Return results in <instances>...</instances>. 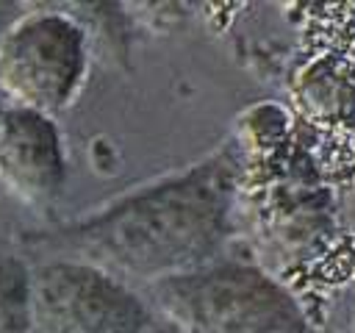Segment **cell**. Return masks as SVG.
Returning a JSON list of instances; mask_svg holds the SVG:
<instances>
[{"label":"cell","instance_id":"5b68a950","mask_svg":"<svg viewBox=\"0 0 355 333\" xmlns=\"http://www.w3.org/2000/svg\"><path fill=\"white\" fill-rule=\"evenodd\" d=\"M67 183V147L55 117L3 105L0 111V189L17 203L47 208Z\"/></svg>","mask_w":355,"mask_h":333},{"label":"cell","instance_id":"8992f818","mask_svg":"<svg viewBox=\"0 0 355 333\" xmlns=\"http://www.w3.org/2000/svg\"><path fill=\"white\" fill-rule=\"evenodd\" d=\"M0 333H31V264L0 253Z\"/></svg>","mask_w":355,"mask_h":333},{"label":"cell","instance_id":"3957f363","mask_svg":"<svg viewBox=\"0 0 355 333\" xmlns=\"http://www.w3.org/2000/svg\"><path fill=\"white\" fill-rule=\"evenodd\" d=\"M89 72L86 25L64 8L19 11L0 31V103L47 117L78 97Z\"/></svg>","mask_w":355,"mask_h":333},{"label":"cell","instance_id":"52a82bcc","mask_svg":"<svg viewBox=\"0 0 355 333\" xmlns=\"http://www.w3.org/2000/svg\"><path fill=\"white\" fill-rule=\"evenodd\" d=\"M327 333H355V283L333 294L324 314Z\"/></svg>","mask_w":355,"mask_h":333},{"label":"cell","instance_id":"7a4b0ae2","mask_svg":"<svg viewBox=\"0 0 355 333\" xmlns=\"http://www.w3.org/2000/svg\"><path fill=\"white\" fill-rule=\"evenodd\" d=\"M180 333H319L283 280L241 258H216L141 291Z\"/></svg>","mask_w":355,"mask_h":333},{"label":"cell","instance_id":"277c9868","mask_svg":"<svg viewBox=\"0 0 355 333\" xmlns=\"http://www.w3.org/2000/svg\"><path fill=\"white\" fill-rule=\"evenodd\" d=\"M147 297L100 266L75 258L31 264V333H147Z\"/></svg>","mask_w":355,"mask_h":333},{"label":"cell","instance_id":"9c48e42d","mask_svg":"<svg viewBox=\"0 0 355 333\" xmlns=\"http://www.w3.org/2000/svg\"><path fill=\"white\" fill-rule=\"evenodd\" d=\"M0 111H3V103H0Z\"/></svg>","mask_w":355,"mask_h":333},{"label":"cell","instance_id":"6da1fadb","mask_svg":"<svg viewBox=\"0 0 355 333\" xmlns=\"http://www.w3.org/2000/svg\"><path fill=\"white\" fill-rule=\"evenodd\" d=\"M244 155L227 139L202 161L144 183L69 225L22 236L39 258H75L150 286L225 255L236 230Z\"/></svg>","mask_w":355,"mask_h":333},{"label":"cell","instance_id":"ba28073f","mask_svg":"<svg viewBox=\"0 0 355 333\" xmlns=\"http://www.w3.org/2000/svg\"><path fill=\"white\" fill-rule=\"evenodd\" d=\"M147 333H180V330H178L172 322H166L164 316H158V314H155V322L147 327Z\"/></svg>","mask_w":355,"mask_h":333}]
</instances>
